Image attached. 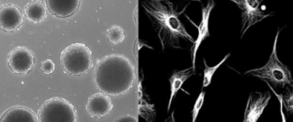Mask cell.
I'll return each mask as SVG.
<instances>
[{
    "instance_id": "cell-1",
    "label": "cell",
    "mask_w": 293,
    "mask_h": 122,
    "mask_svg": "<svg viewBox=\"0 0 293 122\" xmlns=\"http://www.w3.org/2000/svg\"><path fill=\"white\" fill-rule=\"evenodd\" d=\"M134 74L133 67L126 59L112 55L105 57L98 63L93 80L97 87L104 93L117 96L129 89Z\"/></svg>"
},
{
    "instance_id": "cell-2",
    "label": "cell",
    "mask_w": 293,
    "mask_h": 122,
    "mask_svg": "<svg viewBox=\"0 0 293 122\" xmlns=\"http://www.w3.org/2000/svg\"><path fill=\"white\" fill-rule=\"evenodd\" d=\"M161 1L147 3L144 8L161 41L163 47L168 44L174 46L179 39L188 40L193 43L194 40L188 33L179 19L185 10L177 12L169 2Z\"/></svg>"
},
{
    "instance_id": "cell-3",
    "label": "cell",
    "mask_w": 293,
    "mask_h": 122,
    "mask_svg": "<svg viewBox=\"0 0 293 122\" xmlns=\"http://www.w3.org/2000/svg\"><path fill=\"white\" fill-rule=\"evenodd\" d=\"M279 34L275 36L271 54L266 63L260 67L247 71L245 73L257 78L264 81L270 82L275 86H293V78L288 67L279 59L277 54V42Z\"/></svg>"
},
{
    "instance_id": "cell-4",
    "label": "cell",
    "mask_w": 293,
    "mask_h": 122,
    "mask_svg": "<svg viewBox=\"0 0 293 122\" xmlns=\"http://www.w3.org/2000/svg\"><path fill=\"white\" fill-rule=\"evenodd\" d=\"M60 60L63 72L73 76L87 73L93 65L91 50L81 42L65 47L61 52Z\"/></svg>"
},
{
    "instance_id": "cell-5",
    "label": "cell",
    "mask_w": 293,
    "mask_h": 122,
    "mask_svg": "<svg viewBox=\"0 0 293 122\" xmlns=\"http://www.w3.org/2000/svg\"><path fill=\"white\" fill-rule=\"evenodd\" d=\"M77 119L73 105L61 97L47 100L38 111L39 122H76Z\"/></svg>"
},
{
    "instance_id": "cell-6",
    "label": "cell",
    "mask_w": 293,
    "mask_h": 122,
    "mask_svg": "<svg viewBox=\"0 0 293 122\" xmlns=\"http://www.w3.org/2000/svg\"><path fill=\"white\" fill-rule=\"evenodd\" d=\"M231 1L238 7L241 11L242 26L241 37L251 26L271 16L266 13L261 8L262 0H233Z\"/></svg>"
},
{
    "instance_id": "cell-7",
    "label": "cell",
    "mask_w": 293,
    "mask_h": 122,
    "mask_svg": "<svg viewBox=\"0 0 293 122\" xmlns=\"http://www.w3.org/2000/svg\"><path fill=\"white\" fill-rule=\"evenodd\" d=\"M8 63L14 73L26 75L33 67L34 55L27 48L18 46L9 52Z\"/></svg>"
},
{
    "instance_id": "cell-8",
    "label": "cell",
    "mask_w": 293,
    "mask_h": 122,
    "mask_svg": "<svg viewBox=\"0 0 293 122\" xmlns=\"http://www.w3.org/2000/svg\"><path fill=\"white\" fill-rule=\"evenodd\" d=\"M270 92H255L249 96L244 111L243 122H256L263 114L271 98Z\"/></svg>"
},
{
    "instance_id": "cell-9",
    "label": "cell",
    "mask_w": 293,
    "mask_h": 122,
    "mask_svg": "<svg viewBox=\"0 0 293 122\" xmlns=\"http://www.w3.org/2000/svg\"><path fill=\"white\" fill-rule=\"evenodd\" d=\"M23 16L21 10L13 4H6L0 9V27L5 32L16 31L22 24Z\"/></svg>"
},
{
    "instance_id": "cell-10",
    "label": "cell",
    "mask_w": 293,
    "mask_h": 122,
    "mask_svg": "<svg viewBox=\"0 0 293 122\" xmlns=\"http://www.w3.org/2000/svg\"><path fill=\"white\" fill-rule=\"evenodd\" d=\"M215 5L213 0L208 1L206 5L202 8V19L199 24L197 26L198 36L194 41L192 51V67L193 72L195 71V62L197 52L203 41L210 35L209 21L211 11Z\"/></svg>"
},
{
    "instance_id": "cell-11",
    "label": "cell",
    "mask_w": 293,
    "mask_h": 122,
    "mask_svg": "<svg viewBox=\"0 0 293 122\" xmlns=\"http://www.w3.org/2000/svg\"><path fill=\"white\" fill-rule=\"evenodd\" d=\"M112 104L110 98L102 93H95L88 98L85 109L93 118H102L111 110Z\"/></svg>"
},
{
    "instance_id": "cell-12",
    "label": "cell",
    "mask_w": 293,
    "mask_h": 122,
    "mask_svg": "<svg viewBox=\"0 0 293 122\" xmlns=\"http://www.w3.org/2000/svg\"><path fill=\"white\" fill-rule=\"evenodd\" d=\"M81 0H47L46 3L50 12L58 17L70 16L78 9Z\"/></svg>"
},
{
    "instance_id": "cell-13",
    "label": "cell",
    "mask_w": 293,
    "mask_h": 122,
    "mask_svg": "<svg viewBox=\"0 0 293 122\" xmlns=\"http://www.w3.org/2000/svg\"><path fill=\"white\" fill-rule=\"evenodd\" d=\"M0 122H37L35 114L28 108L15 107L6 111L0 118Z\"/></svg>"
},
{
    "instance_id": "cell-14",
    "label": "cell",
    "mask_w": 293,
    "mask_h": 122,
    "mask_svg": "<svg viewBox=\"0 0 293 122\" xmlns=\"http://www.w3.org/2000/svg\"><path fill=\"white\" fill-rule=\"evenodd\" d=\"M192 66L175 72L169 78L170 94L167 111H169L173 98L175 97L184 83L193 74Z\"/></svg>"
},
{
    "instance_id": "cell-15",
    "label": "cell",
    "mask_w": 293,
    "mask_h": 122,
    "mask_svg": "<svg viewBox=\"0 0 293 122\" xmlns=\"http://www.w3.org/2000/svg\"><path fill=\"white\" fill-rule=\"evenodd\" d=\"M24 14L28 21L35 24L40 23L45 18L46 9L43 2L34 0L26 4Z\"/></svg>"
},
{
    "instance_id": "cell-16",
    "label": "cell",
    "mask_w": 293,
    "mask_h": 122,
    "mask_svg": "<svg viewBox=\"0 0 293 122\" xmlns=\"http://www.w3.org/2000/svg\"><path fill=\"white\" fill-rule=\"evenodd\" d=\"M230 56V53L227 54L218 63L213 66H209L208 65L206 60L203 59V62L205 66L202 84V87L203 88L208 86L211 83L214 74L219 67L228 59Z\"/></svg>"
},
{
    "instance_id": "cell-17",
    "label": "cell",
    "mask_w": 293,
    "mask_h": 122,
    "mask_svg": "<svg viewBox=\"0 0 293 122\" xmlns=\"http://www.w3.org/2000/svg\"><path fill=\"white\" fill-rule=\"evenodd\" d=\"M108 40L113 44L122 42L125 39L123 30L119 26L113 25L106 30Z\"/></svg>"
},
{
    "instance_id": "cell-18",
    "label": "cell",
    "mask_w": 293,
    "mask_h": 122,
    "mask_svg": "<svg viewBox=\"0 0 293 122\" xmlns=\"http://www.w3.org/2000/svg\"><path fill=\"white\" fill-rule=\"evenodd\" d=\"M206 92L201 91L197 98L191 112L192 121L195 122L197 118L199 111L204 103Z\"/></svg>"
},
{
    "instance_id": "cell-19",
    "label": "cell",
    "mask_w": 293,
    "mask_h": 122,
    "mask_svg": "<svg viewBox=\"0 0 293 122\" xmlns=\"http://www.w3.org/2000/svg\"><path fill=\"white\" fill-rule=\"evenodd\" d=\"M283 105L285 107L287 112H293V92L288 91L286 93L280 94Z\"/></svg>"
},
{
    "instance_id": "cell-20",
    "label": "cell",
    "mask_w": 293,
    "mask_h": 122,
    "mask_svg": "<svg viewBox=\"0 0 293 122\" xmlns=\"http://www.w3.org/2000/svg\"><path fill=\"white\" fill-rule=\"evenodd\" d=\"M41 69L46 75L53 73L55 69V64L50 59H47L41 62Z\"/></svg>"
},
{
    "instance_id": "cell-21",
    "label": "cell",
    "mask_w": 293,
    "mask_h": 122,
    "mask_svg": "<svg viewBox=\"0 0 293 122\" xmlns=\"http://www.w3.org/2000/svg\"><path fill=\"white\" fill-rule=\"evenodd\" d=\"M115 121L116 122H134L137 121L135 118L134 117L127 115L121 116L118 118Z\"/></svg>"
}]
</instances>
